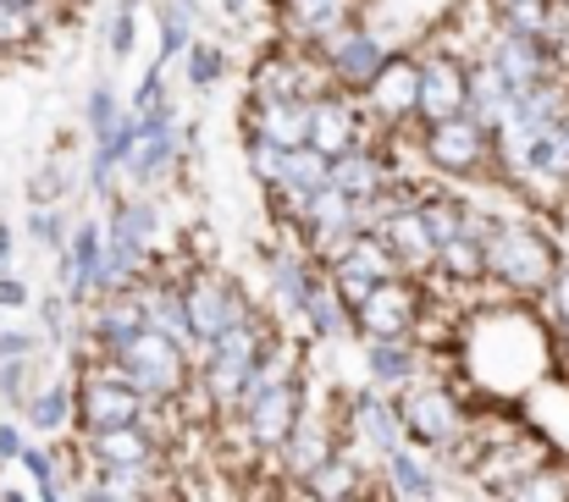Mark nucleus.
Listing matches in <instances>:
<instances>
[{
	"label": "nucleus",
	"mask_w": 569,
	"mask_h": 502,
	"mask_svg": "<svg viewBox=\"0 0 569 502\" xmlns=\"http://www.w3.org/2000/svg\"><path fill=\"white\" fill-rule=\"evenodd\" d=\"M387 182H392V171L377 155V139L349 150V155H338V161H327V188H338L349 204H371Z\"/></svg>",
	"instance_id": "21"
},
{
	"label": "nucleus",
	"mask_w": 569,
	"mask_h": 502,
	"mask_svg": "<svg viewBox=\"0 0 569 502\" xmlns=\"http://www.w3.org/2000/svg\"><path fill=\"white\" fill-rule=\"evenodd\" d=\"M17 414H22L17 425H22V431H39V436L72 431V375H44Z\"/></svg>",
	"instance_id": "23"
},
{
	"label": "nucleus",
	"mask_w": 569,
	"mask_h": 502,
	"mask_svg": "<svg viewBox=\"0 0 569 502\" xmlns=\"http://www.w3.org/2000/svg\"><path fill=\"white\" fill-rule=\"evenodd\" d=\"M305 56H310V61H316L327 78H332V89H338V94L360 100V94H366V83L381 72V61H387L392 50H387L377 33H371V22H366V17H355V22L332 28L327 39H316Z\"/></svg>",
	"instance_id": "6"
},
{
	"label": "nucleus",
	"mask_w": 569,
	"mask_h": 502,
	"mask_svg": "<svg viewBox=\"0 0 569 502\" xmlns=\"http://www.w3.org/2000/svg\"><path fill=\"white\" fill-rule=\"evenodd\" d=\"M6 6H33V0H6Z\"/></svg>",
	"instance_id": "40"
},
{
	"label": "nucleus",
	"mask_w": 569,
	"mask_h": 502,
	"mask_svg": "<svg viewBox=\"0 0 569 502\" xmlns=\"http://www.w3.org/2000/svg\"><path fill=\"white\" fill-rule=\"evenodd\" d=\"M67 232H72V215L61 204H50V210H33L28 204V243L39 254H61L67 249Z\"/></svg>",
	"instance_id": "28"
},
{
	"label": "nucleus",
	"mask_w": 569,
	"mask_h": 502,
	"mask_svg": "<svg viewBox=\"0 0 569 502\" xmlns=\"http://www.w3.org/2000/svg\"><path fill=\"white\" fill-rule=\"evenodd\" d=\"M355 17H360V0H271V33L277 44H293V50H310L316 39H327L332 28Z\"/></svg>",
	"instance_id": "13"
},
{
	"label": "nucleus",
	"mask_w": 569,
	"mask_h": 502,
	"mask_svg": "<svg viewBox=\"0 0 569 502\" xmlns=\"http://www.w3.org/2000/svg\"><path fill=\"white\" fill-rule=\"evenodd\" d=\"M465 502H492V498H465Z\"/></svg>",
	"instance_id": "41"
},
{
	"label": "nucleus",
	"mask_w": 569,
	"mask_h": 502,
	"mask_svg": "<svg viewBox=\"0 0 569 502\" xmlns=\"http://www.w3.org/2000/svg\"><path fill=\"white\" fill-rule=\"evenodd\" d=\"M487 288H498L503 304H537V293L548 288V277L559 271L565 249L559 238L537 221V215H498V227L487 232Z\"/></svg>",
	"instance_id": "1"
},
{
	"label": "nucleus",
	"mask_w": 569,
	"mask_h": 502,
	"mask_svg": "<svg viewBox=\"0 0 569 502\" xmlns=\"http://www.w3.org/2000/svg\"><path fill=\"white\" fill-rule=\"evenodd\" d=\"M503 502H569V464L565 459H548L542 470H531Z\"/></svg>",
	"instance_id": "26"
},
{
	"label": "nucleus",
	"mask_w": 569,
	"mask_h": 502,
	"mask_svg": "<svg viewBox=\"0 0 569 502\" xmlns=\"http://www.w3.org/2000/svg\"><path fill=\"white\" fill-rule=\"evenodd\" d=\"M17 271V232H11V221H0V277H11Z\"/></svg>",
	"instance_id": "37"
},
{
	"label": "nucleus",
	"mask_w": 569,
	"mask_h": 502,
	"mask_svg": "<svg viewBox=\"0 0 569 502\" xmlns=\"http://www.w3.org/2000/svg\"><path fill=\"white\" fill-rule=\"evenodd\" d=\"M122 122H128V106L117 100V83H111V78H94V89H89V100H83V128H89L94 150L117 144Z\"/></svg>",
	"instance_id": "24"
},
{
	"label": "nucleus",
	"mask_w": 569,
	"mask_h": 502,
	"mask_svg": "<svg viewBox=\"0 0 569 502\" xmlns=\"http://www.w3.org/2000/svg\"><path fill=\"white\" fill-rule=\"evenodd\" d=\"M371 139H377V128L366 122L360 100H349V94H327V100H316V106H310L305 150H316L321 161H338V155H349V150L371 144Z\"/></svg>",
	"instance_id": "11"
},
{
	"label": "nucleus",
	"mask_w": 569,
	"mask_h": 502,
	"mask_svg": "<svg viewBox=\"0 0 569 502\" xmlns=\"http://www.w3.org/2000/svg\"><path fill=\"white\" fill-rule=\"evenodd\" d=\"M288 321L305 332L299 342H349V337H355V315H349V304L332 293L327 271H316V282H310L305 304H299Z\"/></svg>",
	"instance_id": "19"
},
{
	"label": "nucleus",
	"mask_w": 569,
	"mask_h": 502,
	"mask_svg": "<svg viewBox=\"0 0 569 502\" xmlns=\"http://www.w3.org/2000/svg\"><path fill=\"white\" fill-rule=\"evenodd\" d=\"M22 310H33V288L11 271V277H0V315H22Z\"/></svg>",
	"instance_id": "35"
},
{
	"label": "nucleus",
	"mask_w": 569,
	"mask_h": 502,
	"mask_svg": "<svg viewBox=\"0 0 569 502\" xmlns=\"http://www.w3.org/2000/svg\"><path fill=\"white\" fill-rule=\"evenodd\" d=\"M299 78H305V50L293 44H266L249 67V94L243 100H299ZM305 106V100H299Z\"/></svg>",
	"instance_id": "20"
},
{
	"label": "nucleus",
	"mask_w": 569,
	"mask_h": 502,
	"mask_svg": "<svg viewBox=\"0 0 569 502\" xmlns=\"http://www.w3.org/2000/svg\"><path fill=\"white\" fill-rule=\"evenodd\" d=\"M22 448H28V431L17 420H0V464H17Z\"/></svg>",
	"instance_id": "36"
},
{
	"label": "nucleus",
	"mask_w": 569,
	"mask_h": 502,
	"mask_svg": "<svg viewBox=\"0 0 569 502\" xmlns=\"http://www.w3.org/2000/svg\"><path fill=\"white\" fill-rule=\"evenodd\" d=\"M183 310H189V332L199 342V353L221 332H232V327L260 315V304L243 293V282L232 271H221V265H193L183 277Z\"/></svg>",
	"instance_id": "4"
},
{
	"label": "nucleus",
	"mask_w": 569,
	"mask_h": 502,
	"mask_svg": "<svg viewBox=\"0 0 569 502\" xmlns=\"http://www.w3.org/2000/svg\"><path fill=\"white\" fill-rule=\"evenodd\" d=\"M33 44H39V33H33L28 6H6V0H0V61H6V56H22V50H33Z\"/></svg>",
	"instance_id": "31"
},
{
	"label": "nucleus",
	"mask_w": 569,
	"mask_h": 502,
	"mask_svg": "<svg viewBox=\"0 0 569 502\" xmlns=\"http://www.w3.org/2000/svg\"><path fill=\"white\" fill-rule=\"evenodd\" d=\"M476 392H465L459 381H442V375H415L409 386L392 392V409H398V425H403V442L431 453L437 464L470 436V414H476Z\"/></svg>",
	"instance_id": "2"
},
{
	"label": "nucleus",
	"mask_w": 569,
	"mask_h": 502,
	"mask_svg": "<svg viewBox=\"0 0 569 502\" xmlns=\"http://www.w3.org/2000/svg\"><path fill=\"white\" fill-rule=\"evenodd\" d=\"M277 188H299V193H316V188H327V161H321L316 150H293V155H282ZM266 193H271V188H266Z\"/></svg>",
	"instance_id": "29"
},
{
	"label": "nucleus",
	"mask_w": 569,
	"mask_h": 502,
	"mask_svg": "<svg viewBox=\"0 0 569 502\" xmlns=\"http://www.w3.org/2000/svg\"><path fill=\"white\" fill-rule=\"evenodd\" d=\"M476 61H487V67L509 83V94H526V89H537V83H548V78H565V72L553 67V56H548L542 39H520V33H503V28L487 39V50H481Z\"/></svg>",
	"instance_id": "14"
},
{
	"label": "nucleus",
	"mask_w": 569,
	"mask_h": 502,
	"mask_svg": "<svg viewBox=\"0 0 569 502\" xmlns=\"http://www.w3.org/2000/svg\"><path fill=\"white\" fill-rule=\"evenodd\" d=\"M338 265H355V271H360L366 282H392V277H403V271H398V260L387 254V243H381L377 232L355 238V249H349V254H343Z\"/></svg>",
	"instance_id": "27"
},
{
	"label": "nucleus",
	"mask_w": 569,
	"mask_h": 502,
	"mask_svg": "<svg viewBox=\"0 0 569 502\" xmlns=\"http://www.w3.org/2000/svg\"><path fill=\"white\" fill-rule=\"evenodd\" d=\"M72 193V167L67 161H44V167L28 177V204L33 210H50V204H61Z\"/></svg>",
	"instance_id": "30"
},
{
	"label": "nucleus",
	"mask_w": 569,
	"mask_h": 502,
	"mask_svg": "<svg viewBox=\"0 0 569 502\" xmlns=\"http://www.w3.org/2000/svg\"><path fill=\"white\" fill-rule=\"evenodd\" d=\"M100 364L139 398V403H172L193 381V359L156 332H139L128 342H117L111 353H100Z\"/></svg>",
	"instance_id": "3"
},
{
	"label": "nucleus",
	"mask_w": 569,
	"mask_h": 502,
	"mask_svg": "<svg viewBox=\"0 0 569 502\" xmlns=\"http://www.w3.org/2000/svg\"><path fill=\"white\" fill-rule=\"evenodd\" d=\"M377 481L392 492V502H437L442 498V464H437L431 453L409 448V442L381 459Z\"/></svg>",
	"instance_id": "18"
},
{
	"label": "nucleus",
	"mask_w": 569,
	"mask_h": 502,
	"mask_svg": "<svg viewBox=\"0 0 569 502\" xmlns=\"http://www.w3.org/2000/svg\"><path fill=\"white\" fill-rule=\"evenodd\" d=\"M415 375H426V353L403 337V342H366V386L371 392H398Z\"/></svg>",
	"instance_id": "22"
},
{
	"label": "nucleus",
	"mask_w": 569,
	"mask_h": 502,
	"mask_svg": "<svg viewBox=\"0 0 569 502\" xmlns=\"http://www.w3.org/2000/svg\"><path fill=\"white\" fill-rule=\"evenodd\" d=\"M78 459L106 464V470H156V464H167V448L139 425H111V431L78 436Z\"/></svg>",
	"instance_id": "15"
},
{
	"label": "nucleus",
	"mask_w": 569,
	"mask_h": 502,
	"mask_svg": "<svg viewBox=\"0 0 569 502\" xmlns=\"http://www.w3.org/2000/svg\"><path fill=\"white\" fill-rule=\"evenodd\" d=\"M465 117V61L442 50L415 56V128Z\"/></svg>",
	"instance_id": "10"
},
{
	"label": "nucleus",
	"mask_w": 569,
	"mask_h": 502,
	"mask_svg": "<svg viewBox=\"0 0 569 502\" xmlns=\"http://www.w3.org/2000/svg\"><path fill=\"white\" fill-rule=\"evenodd\" d=\"M243 139H266L271 150L293 155L305 150V122H310V106L299 100H243Z\"/></svg>",
	"instance_id": "16"
},
{
	"label": "nucleus",
	"mask_w": 569,
	"mask_h": 502,
	"mask_svg": "<svg viewBox=\"0 0 569 502\" xmlns=\"http://www.w3.org/2000/svg\"><path fill=\"white\" fill-rule=\"evenodd\" d=\"M537 310H542V321L553 332H569V254L559 260V271L548 277V288L537 293Z\"/></svg>",
	"instance_id": "32"
},
{
	"label": "nucleus",
	"mask_w": 569,
	"mask_h": 502,
	"mask_svg": "<svg viewBox=\"0 0 569 502\" xmlns=\"http://www.w3.org/2000/svg\"><path fill=\"white\" fill-rule=\"evenodd\" d=\"M221 11H227V22H249L254 17V0H221Z\"/></svg>",
	"instance_id": "38"
},
{
	"label": "nucleus",
	"mask_w": 569,
	"mask_h": 502,
	"mask_svg": "<svg viewBox=\"0 0 569 502\" xmlns=\"http://www.w3.org/2000/svg\"><path fill=\"white\" fill-rule=\"evenodd\" d=\"M420 167L448 177V182H487L492 177V128H481L476 117H448L420 128Z\"/></svg>",
	"instance_id": "5"
},
{
	"label": "nucleus",
	"mask_w": 569,
	"mask_h": 502,
	"mask_svg": "<svg viewBox=\"0 0 569 502\" xmlns=\"http://www.w3.org/2000/svg\"><path fill=\"white\" fill-rule=\"evenodd\" d=\"M360 111L371 128H415V56L409 50H392L381 61V72L360 94Z\"/></svg>",
	"instance_id": "12"
},
{
	"label": "nucleus",
	"mask_w": 569,
	"mask_h": 502,
	"mask_svg": "<svg viewBox=\"0 0 569 502\" xmlns=\"http://www.w3.org/2000/svg\"><path fill=\"white\" fill-rule=\"evenodd\" d=\"M299 492H305V502H355V498H371L377 492V475L355 459V453H327L305 481H293Z\"/></svg>",
	"instance_id": "17"
},
{
	"label": "nucleus",
	"mask_w": 569,
	"mask_h": 502,
	"mask_svg": "<svg viewBox=\"0 0 569 502\" xmlns=\"http://www.w3.org/2000/svg\"><path fill=\"white\" fill-rule=\"evenodd\" d=\"M559 210H565V227H569V193H565V204H559Z\"/></svg>",
	"instance_id": "39"
},
{
	"label": "nucleus",
	"mask_w": 569,
	"mask_h": 502,
	"mask_svg": "<svg viewBox=\"0 0 569 502\" xmlns=\"http://www.w3.org/2000/svg\"><path fill=\"white\" fill-rule=\"evenodd\" d=\"M243 171L260 182V188H277V171H282V150H271L266 139H243Z\"/></svg>",
	"instance_id": "34"
},
{
	"label": "nucleus",
	"mask_w": 569,
	"mask_h": 502,
	"mask_svg": "<svg viewBox=\"0 0 569 502\" xmlns=\"http://www.w3.org/2000/svg\"><path fill=\"white\" fill-rule=\"evenodd\" d=\"M553 453H548V442L542 436H515V442H498V448H476L470 453V464H465V475L476 481V498H492L503 502L531 470H542Z\"/></svg>",
	"instance_id": "8"
},
{
	"label": "nucleus",
	"mask_w": 569,
	"mask_h": 502,
	"mask_svg": "<svg viewBox=\"0 0 569 502\" xmlns=\"http://www.w3.org/2000/svg\"><path fill=\"white\" fill-rule=\"evenodd\" d=\"M183 78H189L193 94L221 89V78H227V44L210 39V33H193V44L183 50Z\"/></svg>",
	"instance_id": "25"
},
{
	"label": "nucleus",
	"mask_w": 569,
	"mask_h": 502,
	"mask_svg": "<svg viewBox=\"0 0 569 502\" xmlns=\"http://www.w3.org/2000/svg\"><path fill=\"white\" fill-rule=\"evenodd\" d=\"M144 403L100 364H72V431L89 436V431H111V425H139Z\"/></svg>",
	"instance_id": "7"
},
{
	"label": "nucleus",
	"mask_w": 569,
	"mask_h": 502,
	"mask_svg": "<svg viewBox=\"0 0 569 502\" xmlns=\"http://www.w3.org/2000/svg\"><path fill=\"white\" fill-rule=\"evenodd\" d=\"M133 50H139V11L111 6V17H106V56L111 61H128Z\"/></svg>",
	"instance_id": "33"
},
{
	"label": "nucleus",
	"mask_w": 569,
	"mask_h": 502,
	"mask_svg": "<svg viewBox=\"0 0 569 502\" xmlns=\"http://www.w3.org/2000/svg\"><path fill=\"white\" fill-rule=\"evenodd\" d=\"M415 321H420V282L392 277V282H377L366 293V304L355 310V337L360 342H403V337H415Z\"/></svg>",
	"instance_id": "9"
}]
</instances>
